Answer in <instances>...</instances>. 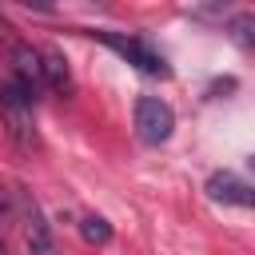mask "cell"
Masks as SVG:
<instances>
[{
    "instance_id": "1",
    "label": "cell",
    "mask_w": 255,
    "mask_h": 255,
    "mask_svg": "<svg viewBox=\"0 0 255 255\" xmlns=\"http://www.w3.org/2000/svg\"><path fill=\"white\" fill-rule=\"evenodd\" d=\"M32 104H36V96L16 80V76H8V80H0V116H4V128H8V135L20 143V147H32L36 143V124H32Z\"/></svg>"
},
{
    "instance_id": "2",
    "label": "cell",
    "mask_w": 255,
    "mask_h": 255,
    "mask_svg": "<svg viewBox=\"0 0 255 255\" xmlns=\"http://www.w3.org/2000/svg\"><path fill=\"white\" fill-rule=\"evenodd\" d=\"M96 40H104L112 52H120L128 64H135L139 72H147V76H167L171 68L163 64V56L155 52V48H147L143 40H135V36H120V32H92Z\"/></svg>"
},
{
    "instance_id": "3",
    "label": "cell",
    "mask_w": 255,
    "mask_h": 255,
    "mask_svg": "<svg viewBox=\"0 0 255 255\" xmlns=\"http://www.w3.org/2000/svg\"><path fill=\"white\" fill-rule=\"evenodd\" d=\"M175 128V112L159 96H139L135 100V131L143 143H163Z\"/></svg>"
},
{
    "instance_id": "4",
    "label": "cell",
    "mask_w": 255,
    "mask_h": 255,
    "mask_svg": "<svg viewBox=\"0 0 255 255\" xmlns=\"http://www.w3.org/2000/svg\"><path fill=\"white\" fill-rule=\"evenodd\" d=\"M203 191H207V199L227 203V207H255V187L247 179H239L235 171H211Z\"/></svg>"
},
{
    "instance_id": "5",
    "label": "cell",
    "mask_w": 255,
    "mask_h": 255,
    "mask_svg": "<svg viewBox=\"0 0 255 255\" xmlns=\"http://www.w3.org/2000/svg\"><path fill=\"white\" fill-rule=\"evenodd\" d=\"M12 76H16L32 96H40V92L48 88V80H44V56L32 52V48H24V44L12 52Z\"/></svg>"
},
{
    "instance_id": "6",
    "label": "cell",
    "mask_w": 255,
    "mask_h": 255,
    "mask_svg": "<svg viewBox=\"0 0 255 255\" xmlns=\"http://www.w3.org/2000/svg\"><path fill=\"white\" fill-rule=\"evenodd\" d=\"M24 243H28L32 255H60V247L52 239V227L44 223V215L36 207H28V215H24Z\"/></svg>"
},
{
    "instance_id": "7",
    "label": "cell",
    "mask_w": 255,
    "mask_h": 255,
    "mask_svg": "<svg viewBox=\"0 0 255 255\" xmlns=\"http://www.w3.org/2000/svg\"><path fill=\"white\" fill-rule=\"evenodd\" d=\"M44 80L52 92H72V72L60 52H44Z\"/></svg>"
},
{
    "instance_id": "8",
    "label": "cell",
    "mask_w": 255,
    "mask_h": 255,
    "mask_svg": "<svg viewBox=\"0 0 255 255\" xmlns=\"http://www.w3.org/2000/svg\"><path fill=\"white\" fill-rule=\"evenodd\" d=\"M80 235H84V243L104 247V243H112V223L100 219V215H84V219H80Z\"/></svg>"
},
{
    "instance_id": "9",
    "label": "cell",
    "mask_w": 255,
    "mask_h": 255,
    "mask_svg": "<svg viewBox=\"0 0 255 255\" xmlns=\"http://www.w3.org/2000/svg\"><path fill=\"white\" fill-rule=\"evenodd\" d=\"M227 32H231L243 48H255V12H235L231 24H227Z\"/></svg>"
},
{
    "instance_id": "10",
    "label": "cell",
    "mask_w": 255,
    "mask_h": 255,
    "mask_svg": "<svg viewBox=\"0 0 255 255\" xmlns=\"http://www.w3.org/2000/svg\"><path fill=\"white\" fill-rule=\"evenodd\" d=\"M0 215H8V195L0 191Z\"/></svg>"
},
{
    "instance_id": "11",
    "label": "cell",
    "mask_w": 255,
    "mask_h": 255,
    "mask_svg": "<svg viewBox=\"0 0 255 255\" xmlns=\"http://www.w3.org/2000/svg\"><path fill=\"white\" fill-rule=\"evenodd\" d=\"M247 167H251V175H255V151H251V155H247Z\"/></svg>"
},
{
    "instance_id": "12",
    "label": "cell",
    "mask_w": 255,
    "mask_h": 255,
    "mask_svg": "<svg viewBox=\"0 0 255 255\" xmlns=\"http://www.w3.org/2000/svg\"><path fill=\"white\" fill-rule=\"evenodd\" d=\"M4 32H8V24H4V20H0V40H4Z\"/></svg>"
}]
</instances>
